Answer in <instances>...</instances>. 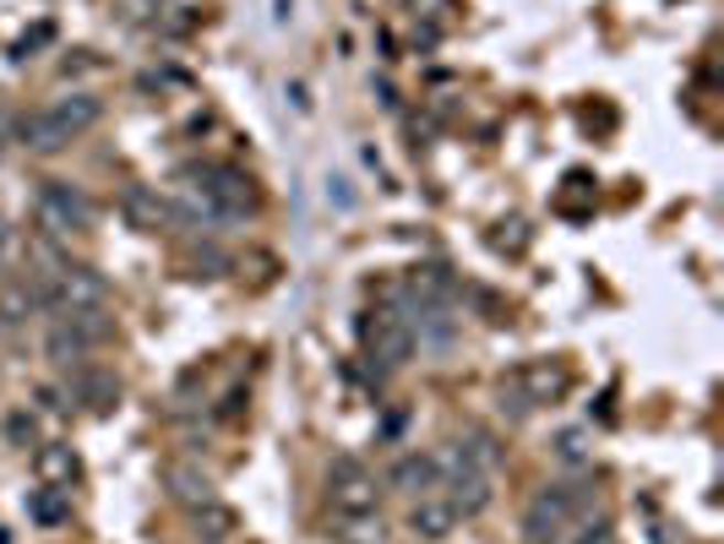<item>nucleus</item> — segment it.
Wrapping results in <instances>:
<instances>
[{
	"mask_svg": "<svg viewBox=\"0 0 724 544\" xmlns=\"http://www.w3.org/2000/svg\"><path fill=\"white\" fill-rule=\"evenodd\" d=\"M104 338H115V322H109L104 311H66V316L44 333V355L55 365H72V360H83L93 344H104Z\"/></svg>",
	"mask_w": 724,
	"mask_h": 544,
	"instance_id": "7ed1b4c3",
	"label": "nucleus"
},
{
	"mask_svg": "<svg viewBox=\"0 0 724 544\" xmlns=\"http://www.w3.org/2000/svg\"><path fill=\"white\" fill-rule=\"evenodd\" d=\"M588 512H594V496L583 485H544L523 512V534H529V544H566L572 523Z\"/></svg>",
	"mask_w": 724,
	"mask_h": 544,
	"instance_id": "f257e3e1",
	"label": "nucleus"
},
{
	"mask_svg": "<svg viewBox=\"0 0 724 544\" xmlns=\"http://www.w3.org/2000/svg\"><path fill=\"white\" fill-rule=\"evenodd\" d=\"M327 490H333V507H338V518H370L376 512V479L365 474L360 457H333V468H327Z\"/></svg>",
	"mask_w": 724,
	"mask_h": 544,
	"instance_id": "20e7f679",
	"label": "nucleus"
},
{
	"mask_svg": "<svg viewBox=\"0 0 724 544\" xmlns=\"http://www.w3.org/2000/svg\"><path fill=\"white\" fill-rule=\"evenodd\" d=\"M72 403H83L93 414H109V409L120 403V381L104 376V370H77V376H72Z\"/></svg>",
	"mask_w": 724,
	"mask_h": 544,
	"instance_id": "4468645a",
	"label": "nucleus"
},
{
	"mask_svg": "<svg viewBox=\"0 0 724 544\" xmlns=\"http://www.w3.org/2000/svg\"><path fill=\"white\" fill-rule=\"evenodd\" d=\"M409 294L420 300V305H447L457 294V278L453 268H442V262H425V268L409 272Z\"/></svg>",
	"mask_w": 724,
	"mask_h": 544,
	"instance_id": "dca6fc26",
	"label": "nucleus"
},
{
	"mask_svg": "<svg viewBox=\"0 0 724 544\" xmlns=\"http://www.w3.org/2000/svg\"><path fill=\"white\" fill-rule=\"evenodd\" d=\"M572 534H577V540H566V544H610V523H605V518H599V523H594V518H577Z\"/></svg>",
	"mask_w": 724,
	"mask_h": 544,
	"instance_id": "5701e85b",
	"label": "nucleus"
},
{
	"mask_svg": "<svg viewBox=\"0 0 724 544\" xmlns=\"http://www.w3.org/2000/svg\"><path fill=\"white\" fill-rule=\"evenodd\" d=\"M490 496H496V490H490V474H457L447 501H453L457 518H474V512H485V507H490Z\"/></svg>",
	"mask_w": 724,
	"mask_h": 544,
	"instance_id": "a211bd4d",
	"label": "nucleus"
},
{
	"mask_svg": "<svg viewBox=\"0 0 724 544\" xmlns=\"http://www.w3.org/2000/svg\"><path fill=\"white\" fill-rule=\"evenodd\" d=\"M555 457H561V463H583V457H588V436H583V431H561V436H555Z\"/></svg>",
	"mask_w": 724,
	"mask_h": 544,
	"instance_id": "4be33fe9",
	"label": "nucleus"
},
{
	"mask_svg": "<svg viewBox=\"0 0 724 544\" xmlns=\"http://www.w3.org/2000/svg\"><path fill=\"white\" fill-rule=\"evenodd\" d=\"M409 529L420 534V540H447L457 529V512L447 496H414V507H409Z\"/></svg>",
	"mask_w": 724,
	"mask_h": 544,
	"instance_id": "9b49d317",
	"label": "nucleus"
},
{
	"mask_svg": "<svg viewBox=\"0 0 724 544\" xmlns=\"http://www.w3.org/2000/svg\"><path fill=\"white\" fill-rule=\"evenodd\" d=\"M33 218L50 240H66V235H83L93 229V196L72 181H44L39 202H33Z\"/></svg>",
	"mask_w": 724,
	"mask_h": 544,
	"instance_id": "f03ea898",
	"label": "nucleus"
},
{
	"mask_svg": "<svg viewBox=\"0 0 724 544\" xmlns=\"http://www.w3.org/2000/svg\"><path fill=\"white\" fill-rule=\"evenodd\" d=\"M28 518H33L39 529H61V523H72V490H61V485L33 490V496H28Z\"/></svg>",
	"mask_w": 724,
	"mask_h": 544,
	"instance_id": "f3484780",
	"label": "nucleus"
},
{
	"mask_svg": "<svg viewBox=\"0 0 724 544\" xmlns=\"http://www.w3.org/2000/svg\"><path fill=\"white\" fill-rule=\"evenodd\" d=\"M120 207H126L131 229H142V235H159V229H170V202H164L159 191H148V185H126Z\"/></svg>",
	"mask_w": 724,
	"mask_h": 544,
	"instance_id": "9d476101",
	"label": "nucleus"
},
{
	"mask_svg": "<svg viewBox=\"0 0 724 544\" xmlns=\"http://www.w3.org/2000/svg\"><path fill=\"white\" fill-rule=\"evenodd\" d=\"M523 246H529V229H523L518 218H512V224H501V235H496V251H512V257H518Z\"/></svg>",
	"mask_w": 724,
	"mask_h": 544,
	"instance_id": "b1692460",
	"label": "nucleus"
},
{
	"mask_svg": "<svg viewBox=\"0 0 724 544\" xmlns=\"http://www.w3.org/2000/svg\"><path fill=\"white\" fill-rule=\"evenodd\" d=\"M436 479H442V468H436V457L431 453H403L392 468H387V485L403 490V496H431Z\"/></svg>",
	"mask_w": 724,
	"mask_h": 544,
	"instance_id": "1a4fd4ad",
	"label": "nucleus"
},
{
	"mask_svg": "<svg viewBox=\"0 0 724 544\" xmlns=\"http://www.w3.org/2000/svg\"><path fill=\"white\" fill-rule=\"evenodd\" d=\"M170 496L181 501V507H213V485H207V474H196V468H170Z\"/></svg>",
	"mask_w": 724,
	"mask_h": 544,
	"instance_id": "6ab92c4d",
	"label": "nucleus"
},
{
	"mask_svg": "<svg viewBox=\"0 0 724 544\" xmlns=\"http://www.w3.org/2000/svg\"><path fill=\"white\" fill-rule=\"evenodd\" d=\"M566 387H572V376H566L561 360H534L518 370V392L529 398V409H534V403H561Z\"/></svg>",
	"mask_w": 724,
	"mask_h": 544,
	"instance_id": "6e6552de",
	"label": "nucleus"
},
{
	"mask_svg": "<svg viewBox=\"0 0 724 544\" xmlns=\"http://www.w3.org/2000/svg\"><path fill=\"white\" fill-rule=\"evenodd\" d=\"M365 349H370V360H381L387 370H398V365L414 355V327H409V316L376 311V316L365 322Z\"/></svg>",
	"mask_w": 724,
	"mask_h": 544,
	"instance_id": "39448f33",
	"label": "nucleus"
},
{
	"mask_svg": "<svg viewBox=\"0 0 724 544\" xmlns=\"http://www.w3.org/2000/svg\"><path fill=\"white\" fill-rule=\"evenodd\" d=\"M191 268H196V278H224V272H229V257H224L218 246H196V251H191Z\"/></svg>",
	"mask_w": 724,
	"mask_h": 544,
	"instance_id": "412c9836",
	"label": "nucleus"
},
{
	"mask_svg": "<svg viewBox=\"0 0 724 544\" xmlns=\"http://www.w3.org/2000/svg\"><path fill=\"white\" fill-rule=\"evenodd\" d=\"M11 137L28 148V153H61L72 137L50 120V109H39V115H22V120H11Z\"/></svg>",
	"mask_w": 724,
	"mask_h": 544,
	"instance_id": "f8f14e48",
	"label": "nucleus"
},
{
	"mask_svg": "<svg viewBox=\"0 0 724 544\" xmlns=\"http://www.w3.org/2000/svg\"><path fill=\"white\" fill-rule=\"evenodd\" d=\"M33 468H39L44 485H77V479H83V457L72 453L66 442H44V447L33 453Z\"/></svg>",
	"mask_w": 724,
	"mask_h": 544,
	"instance_id": "2eb2a0df",
	"label": "nucleus"
},
{
	"mask_svg": "<svg viewBox=\"0 0 724 544\" xmlns=\"http://www.w3.org/2000/svg\"><path fill=\"white\" fill-rule=\"evenodd\" d=\"M202 181H207V185H196V191L218 207V218H240V213H251V207H257V191H251V181H246L240 170H229V164L202 170Z\"/></svg>",
	"mask_w": 724,
	"mask_h": 544,
	"instance_id": "423d86ee",
	"label": "nucleus"
},
{
	"mask_svg": "<svg viewBox=\"0 0 724 544\" xmlns=\"http://www.w3.org/2000/svg\"><path fill=\"white\" fill-rule=\"evenodd\" d=\"M272 17H278V22H289V17H294V0H278V11H272Z\"/></svg>",
	"mask_w": 724,
	"mask_h": 544,
	"instance_id": "393cba45",
	"label": "nucleus"
},
{
	"mask_svg": "<svg viewBox=\"0 0 724 544\" xmlns=\"http://www.w3.org/2000/svg\"><path fill=\"white\" fill-rule=\"evenodd\" d=\"M6 442H11V447H39V420H33L28 409L6 414Z\"/></svg>",
	"mask_w": 724,
	"mask_h": 544,
	"instance_id": "aec40b11",
	"label": "nucleus"
},
{
	"mask_svg": "<svg viewBox=\"0 0 724 544\" xmlns=\"http://www.w3.org/2000/svg\"><path fill=\"white\" fill-rule=\"evenodd\" d=\"M104 300H109V283H104V272L98 268H66L55 272V305L61 311H104Z\"/></svg>",
	"mask_w": 724,
	"mask_h": 544,
	"instance_id": "0eeeda50",
	"label": "nucleus"
},
{
	"mask_svg": "<svg viewBox=\"0 0 724 544\" xmlns=\"http://www.w3.org/2000/svg\"><path fill=\"white\" fill-rule=\"evenodd\" d=\"M98 115H104V104L93 98V93H72V98H55L50 104V120L66 131V137H83L98 126Z\"/></svg>",
	"mask_w": 724,
	"mask_h": 544,
	"instance_id": "ddd939ff",
	"label": "nucleus"
}]
</instances>
